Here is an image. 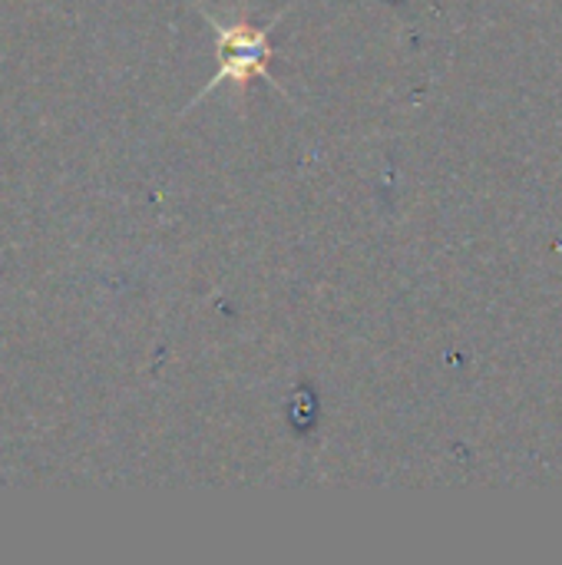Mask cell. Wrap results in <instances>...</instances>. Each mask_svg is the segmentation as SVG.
I'll list each match as a JSON object with an SVG mask.
<instances>
[{
	"label": "cell",
	"instance_id": "obj_1",
	"mask_svg": "<svg viewBox=\"0 0 562 565\" xmlns=\"http://www.w3.org/2000/svg\"><path fill=\"white\" fill-rule=\"evenodd\" d=\"M202 17L212 23V33H215L219 70H215V76L209 79V86H205L192 103H199L205 93H212V89L222 86V83H238V86H245V83L255 79V76L272 79L275 89H282V83L268 73V56H272L268 33H272V26L282 20V13H278L268 26H252V23H232V26H225V23L212 20L209 10H202Z\"/></svg>",
	"mask_w": 562,
	"mask_h": 565
}]
</instances>
